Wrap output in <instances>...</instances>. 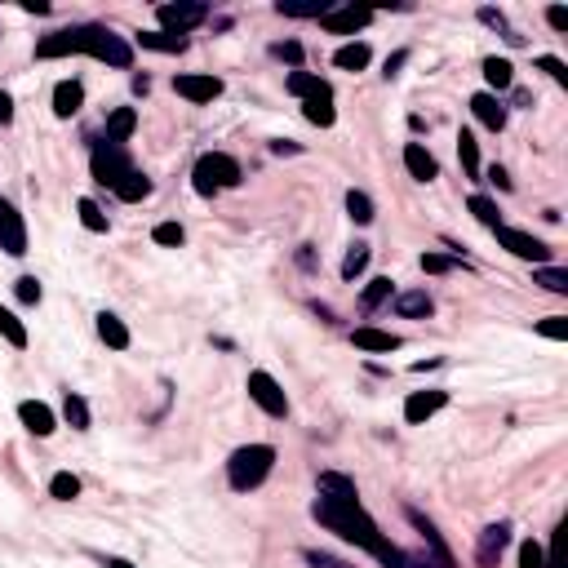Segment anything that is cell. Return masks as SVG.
Segmentation results:
<instances>
[{
    "label": "cell",
    "instance_id": "6da1fadb",
    "mask_svg": "<svg viewBox=\"0 0 568 568\" xmlns=\"http://www.w3.org/2000/svg\"><path fill=\"white\" fill-rule=\"evenodd\" d=\"M311 515L325 524V528H334L338 537H347V541H356V546H365L373 559H382L387 568H400V559H404V550L400 546H391V537H382V528L365 515V506H360V497H316V506H311Z\"/></svg>",
    "mask_w": 568,
    "mask_h": 568
},
{
    "label": "cell",
    "instance_id": "7a4b0ae2",
    "mask_svg": "<svg viewBox=\"0 0 568 568\" xmlns=\"http://www.w3.org/2000/svg\"><path fill=\"white\" fill-rule=\"evenodd\" d=\"M271 466H275V449H271V444H244V449L231 453L226 480H231L235 493H249V488H257V484L271 475Z\"/></svg>",
    "mask_w": 568,
    "mask_h": 568
},
{
    "label": "cell",
    "instance_id": "3957f363",
    "mask_svg": "<svg viewBox=\"0 0 568 568\" xmlns=\"http://www.w3.org/2000/svg\"><path fill=\"white\" fill-rule=\"evenodd\" d=\"M240 178H244L240 173V160L226 156V151H204L196 160V169H191V182H196L200 196H218L222 187H235Z\"/></svg>",
    "mask_w": 568,
    "mask_h": 568
},
{
    "label": "cell",
    "instance_id": "277c9868",
    "mask_svg": "<svg viewBox=\"0 0 568 568\" xmlns=\"http://www.w3.org/2000/svg\"><path fill=\"white\" fill-rule=\"evenodd\" d=\"M85 54L107 63V67H134V45L125 36H116L111 27H94L85 23Z\"/></svg>",
    "mask_w": 568,
    "mask_h": 568
},
{
    "label": "cell",
    "instance_id": "5b68a950",
    "mask_svg": "<svg viewBox=\"0 0 568 568\" xmlns=\"http://www.w3.org/2000/svg\"><path fill=\"white\" fill-rule=\"evenodd\" d=\"M89 169H94V182H103V187H111L116 191V182L134 169V160H129V147L125 142H94V156H89Z\"/></svg>",
    "mask_w": 568,
    "mask_h": 568
},
{
    "label": "cell",
    "instance_id": "8992f818",
    "mask_svg": "<svg viewBox=\"0 0 568 568\" xmlns=\"http://www.w3.org/2000/svg\"><path fill=\"white\" fill-rule=\"evenodd\" d=\"M156 19H160V27L169 36H182V32H191V27H200L209 19V5H200V0H178V5H160Z\"/></svg>",
    "mask_w": 568,
    "mask_h": 568
},
{
    "label": "cell",
    "instance_id": "52a82bcc",
    "mask_svg": "<svg viewBox=\"0 0 568 568\" xmlns=\"http://www.w3.org/2000/svg\"><path fill=\"white\" fill-rule=\"evenodd\" d=\"M249 400H253L262 413H271V418H284V413H289V395H284L280 382H275L271 373H262V369L249 373Z\"/></svg>",
    "mask_w": 568,
    "mask_h": 568
},
{
    "label": "cell",
    "instance_id": "ba28073f",
    "mask_svg": "<svg viewBox=\"0 0 568 568\" xmlns=\"http://www.w3.org/2000/svg\"><path fill=\"white\" fill-rule=\"evenodd\" d=\"M0 249H5L10 257L27 253V222H23V213L10 200H0Z\"/></svg>",
    "mask_w": 568,
    "mask_h": 568
},
{
    "label": "cell",
    "instance_id": "9c48e42d",
    "mask_svg": "<svg viewBox=\"0 0 568 568\" xmlns=\"http://www.w3.org/2000/svg\"><path fill=\"white\" fill-rule=\"evenodd\" d=\"M369 23H373V10H365V5H334V10L320 19V27L334 32V36H356V32H365Z\"/></svg>",
    "mask_w": 568,
    "mask_h": 568
},
{
    "label": "cell",
    "instance_id": "30bf717a",
    "mask_svg": "<svg viewBox=\"0 0 568 568\" xmlns=\"http://www.w3.org/2000/svg\"><path fill=\"white\" fill-rule=\"evenodd\" d=\"M497 231V244L502 249H510L515 257H524V262H546L550 257V249L537 240V235H528V231H519V226H493Z\"/></svg>",
    "mask_w": 568,
    "mask_h": 568
},
{
    "label": "cell",
    "instance_id": "8fae6325",
    "mask_svg": "<svg viewBox=\"0 0 568 568\" xmlns=\"http://www.w3.org/2000/svg\"><path fill=\"white\" fill-rule=\"evenodd\" d=\"M506 541H510V524H506V519H502V524H488V528L480 533V546H475V564H480V568H497V559H502Z\"/></svg>",
    "mask_w": 568,
    "mask_h": 568
},
{
    "label": "cell",
    "instance_id": "7c38bea8",
    "mask_svg": "<svg viewBox=\"0 0 568 568\" xmlns=\"http://www.w3.org/2000/svg\"><path fill=\"white\" fill-rule=\"evenodd\" d=\"M67 54H85V27H67L54 32L36 45V58H67Z\"/></svg>",
    "mask_w": 568,
    "mask_h": 568
},
{
    "label": "cell",
    "instance_id": "4fadbf2b",
    "mask_svg": "<svg viewBox=\"0 0 568 568\" xmlns=\"http://www.w3.org/2000/svg\"><path fill=\"white\" fill-rule=\"evenodd\" d=\"M173 89H178V98H187V103H213L218 94H222V81L218 76H173Z\"/></svg>",
    "mask_w": 568,
    "mask_h": 568
},
{
    "label": "cell",
    "instance_id": "5bb4252c",
    "mask_svg": "<svg viewBox=\"0 0 568 568\" xmlns=\"http://www.w3.org/2000/svg\"><path fill=\"white\" fill-rule=\"evenodd\" d=\"M444 404H449V391H418V395L404 400V422H409V426H422V422L435 418Z\"/></svg>",
    "mask_w": 568,
    "mask_h": 568
},
{
    "label": "cell",
    "instance_id": "9a60e30c",
    "mask_svg": "<svg viewBox=\"0 0 568 568\" xmlns=\"http://www.w3.org/2000/svg\"><path fill=\"white\" fill-rule=\"evenodd\" d=\"M471 111H475V120H480L484 129H493V134L506 129V107L497 103V94H475V98H471Z\"/></svg>",
    "mask_w": 568,
    "mask_h": 568
},
{
    "label": "cell",
    "instance_id": "2e32d148",
    "mask_svg": "<svg viewBox=\"0 0 568 568\" xmlns=\"http://www.w3.org/2000/svg\"><path fill=\"white\" fill-rule=\"evenodd\" d=\"M19 418H23V426H27L32 435H54V409H50V404L23 400V404H19Z\"/></svg>",
    "mask_w": 568,
    "mask_h": 568
},
{
    "label": "cell",
    "instance_id": "e0dca14e",
    "mask_svg": "<svg viewBox=\"0 0 568 568\" xmlns=\"http://www.w3.org/2000/svg\"><path fill=\"white\" fill-rule=\"evenodd\" d=\"M404 169H409V173H413L418 182H431V178L440 173L435 156H431V151H426L422 142H409V147H404Z\"/></svg>",
    "mask_w": 568,
    "mask_h": 568
},
{
    "label": "cell",
    "instance_id": "ac0fdd59",
    "mask_svg": "<svg viewBox=\"0 0 568 568\" xmlns=\"http://www.w3.org/2000/svg\"><path fill=\"white\" fill-rule=\"evenodd\" d=\"M81 107H85V89H81V81H63V85L54 89V116L72 120Z\"/></svg>",
    "mask_w": 568,
    "mask_h": 568
},
{
    "label": "cell",
    "instance_id": "d6986e66",
    "mask_svg": "<svg viewBox=\"0 0 568 568\" xmlns=\"http://www.w3.org/2000/svg\"><path fill=\"white\" fill-rule=\"evenodd\" d=\"M138 129V111L134 107H116L107 116V129H103V142H129V134Z\"/></svg>",
    "mask_w": 568,
    "mask_h": 568
},
{
    "label": "cell",
    "instance_id": "ffe728a7",
    "mask_svg": "<svg viewBox=\"0 0 568 568\" xmlns=\"http://www.w3.org/2000/svg\"><path fill=\"white\" fill-rule=\"evenodd\" d=\"M303 116H307L311 125L329 129V125L338 120V111H334V89H325V94H316V98H303Z\"/></svg>",
    "mask_w": 568,
    "mask_h": 568
},
{
    "label": "cell",
    "instance_id": "44dd1931",
    "mask_svg": "<svg viewBox=\"0 0 568 568\" xmlns=\"http://www.w3.org/2000/svg\"><path fill=\"white\" fill-rule=\"evenodd\" d=\"M116 196H120L125 204H138V200H147V196H151V178H147V173H138V169H129V173L116 182Z\"/></svg>",
    "mask_w": 568,
    "mask_h": 568
},
{
    "label": "cell",
    "instance_id": "7402d4cb",
    "mask_svg": "<svg viewBox=\"0 0 568 568\" xmlns=\"http://www.w3.org/2000/svg\"><path fill=\"white\" fill-rule=\"evenodd\" d=\"M98 338H103L111 351H125V347H129V329H125V320H120V316H111V311H103V316H98Z\"/></svg>",
    "mask_w": 568,
    "mask_h": 568
},
{
    "label": "cell",
    "instance_id": "603a6c76",
    "mask_svg": "<svg viewBox=\"0 0 568 568\" xmlns=\"http://www.w3.org/2000/svg\"><path fill=\"white\" fill-rule=\"evenodd\" d=\"M369 45L365 41H351V45H342L338 54H334V67H342V72H365L369 67Z\"/></svg>",
    "mask_w": 568,
    "mask_h": 568
},
{
    "label": "cell",
    "instance_id": "cb8c5ba5",
    "mask_svg": "<svg viewBox=\"0 0 568 568\" xmlns=\"http://www.w3.org/2000/svg\"><path fill=\"white\" fill-rule=\"evenodd\" d=\"M395 311H400L404 320H422V316H431V311H435V303H431L422 289H409V294H400V298H395Z\"/></svg>",
    "mask_w": 568,
    "mask_h": 568
},
{
    "label": "cell",
    "instance_id": "d4e9b609",
    "mask_svg": "<svg viewBox=\"0 0 568 568\" xmlns=\"http://www.w3.org/2000/svg\"><path fill=\"white\" fill-rule=\"evenodd\" d=\"M351 342H356L360 351H395V347H400V338H395V334H382V329H369V325H365V329H356V334H351Z\"/></svg>",
    "mask_w": 568,
    "mask_h": 568
},
{
    "label": "cell",
    "instance_id": "484cf974",
    "mask_svg": "<svg viewBox=\"0 0 568 568\" xmlns=\"http://www.w3.org/2000/svg\"><path fill=\"white\" fill-rule=\"evenodd\" d=\"M138 45H142V50H156V54H182V50H187V36H169V32H138Z\"/></svg>",
    "mask_w": 568,
    "mask_h": 568
},
{
    "label": "cell",
    "instance_id": "4316f807",
    "mask_svg": "<svg viewBox=\"0 0 568 568\" xmlns=\"http://www.w3.org/2000/svg\"><path fill=\"white\" fill-rule=\"evenodd\" d=\"M284 89H289V94H298V98H316V94H325L329 85L320 81V76H311V72H289V81H284Z\"/></svg>",
    "mask_w": 568,
    "mask_h": 568
},
{
    "label": "cell",
    "instance_id": "83f0119b",
    "mask_svg": "<svg viewBox=\"0 0 568 568\" xmlns=\"http://www.w3.org/2000/svg\"><path fill=\"white\" fill-rule=\"evenodd\" d=\"M484 81H488V89H510L515 85V67L506 63V58H484Z\"/></svg>",
    "mask_w": 568,
    "mask_h": 568
},
{
    "label": "cell",
    "instance_id": "f1b7e54d",
    "mask_svg": "<svg viewBox=\"0 0 568 568\" xmlns=\"http://www.w3.org/2000/svg\"><path fill=\"white\" fill-rule=\"evenodd\" d=\"M457 156H462V169H466V178H471V182H480V173H484V169H480V147H475V138H471L466 129L457 134Z\"/></svg>",
    "mask_w": 568,
    "mask_h": 568
},
{
    "label": "cell",
    "instance_id": "f546056e",
    "mask_svg": "<svg viewBox=\"0 0 568 568\" xmlns=\"http://www.w3.org/2000/svg\"><path fill=\"white\" fill-rule=\"evenodd\" d=\"M480 23H484V27H493V32H502V36H506V45H524V36L506 23V14H502V10L484 5V10H480Z\"/></svg>",
    "mask_w": 568,
    "mask_h": 568
},
{
    "label": "cell",
    "instance_id": "4dcf8cb0",
    "mask_svg": "<svg viewBox=\"0 0 568 568\" xmlns=\"http://www.w3.org/2000/svg\"><path fill=\"white\" fill-rule=\"evenodd\" d=\"M320 493H325V497H360V493H356V480H351V475H338V471H325V475H320Z\"/></svg>",
    "mask_w": 568,
    "mask_h": 568
},
{
    "label": "cell",
    "instance_id": "1f68e13d",
    "mask_svg": "<svg viewBox=\"0 0 568 568\" xmlns=\"http://www.w3.org/2000/svg\"><path fill=\"white\" fill-rule=\"evenodd\" d=\"M0 338H5L10 347H27V329H23V320L14 316V311H5V307H0Z\"/></svg>",
    "mask_w": 568,
    "mask_h": 568
},
{
    "label": "cell",
    "instance_id": "d6a6232c",
    "mask_svg": "<svg viewBox=\"0 0 568 568\" xmlns=\"http://www.w3.org/2000/svg\"><path fill=\"white\" fill-rule=\"evenodd\" d=\"M533 284H541V289H550V294H568V271L564 266H537Z\"/></svg>",
    "mask_w": 568,
    "mask_h": 568
},
{
    "label": "cell",
    "instance_id": "836d02e7",
    "mask_svg": "<svg viewBox=\"0 0 568 568\" xmlns=\"http://www.w3.org/2000/svg\"><path fill=\"white\" fill-rule=\"evenodd\" d=\"M63 418H67L72 431H89V404H85L81 395H72V391H67V400H63Z\"/></svg>",
    "mask_w": 568,
    "mask_h": 568
},
{
    "label": "cell",
    "instance_id": "e575fe53",
    "mask_svg": "<svg viewBox=\"0 0 568 568\" xmlns=\"http://www.w3.org/2000/svg\"><path fill=\"white\" fill-rule=\"evenodd\" d=\"M347 213H351V218H356V222H360V226H365V222H373V218H378V209H373V200H369V196H365V191H356V187H351V191H347Z\"/></svg>",
    "mask_w": 568,
    "mask_h": 568
},
{
    "label": "cell",
    "instance_id": "d590c367",
    "mask_svg": "<svg viewBox=\"0 0 568 568\" xmlns=\"http://www.w3.org/2000/svg\"><path fill=\"white\" fill-rule=\"evenodd\" d=\"M76 213H81L85 231H98V235L107 231V213H103V209H98V204H94L89 196H85V200H76Z\"/></svg>",
    "mask_w": 568,
    "mask_h": 568
},
{
    "label": "cell",
    "instance_id": "8d00e7d4",
    "mask_svg": "<svg viewBox=\"0 0 568 568\" xmlns=\"http://www.w3.org/2000/svg\"><path fill=\"white\" fill-rule=\"evenodd\" d=\"M365 266H369V244H351L342 257V280H356Z\"/></svg>",
    "mask_w": 568,
    "mask_h": 568
},
{
    "label": "cell",
    "instance_id": "74e56055",
    "mask_svg": "<svg viewBox=\"0 0 568 568\" xmlns=\"http://www.w3.org/2000/svg\"><path fill=\"white\" fill-rule=\"evenodd\" d=\"M50 493H54L58 502H72V497H81V480H76L72 471H58V475L50 480Z\"/></svg>",
    "mask_w": 568,
    "mask_h": 568
},
{
    "label": "cell",
    "instance_id": "f35d334b",
    "mask_svg": "<svg viewBox=\"0 0 568 568\" xmlns=\"http://www.w3.org/2000/svg\"><path fill=\"white\" fill-rule=\"evenodd\" d=\"M387 298H391V280H387V275L369 280V289H365V311H378Z\"/></svg>",
    "mask_w": 568,
    "mask_h": 568
},
{
    "label": "cell",
    "instance_id": "ab89813d",
    "mask_svg": "<svg viewBox=\"0 0 568 568\" xmlns=\"http://www.w3.org/2000/svg\"><path fill=\"white\" fill-rule=\"evenodd\" d=\"M466 209H471L484 226H502V213H497V204H493L488 196H471V204H466Z\"/></svg>",
    "mask_w": 568,
    "mask_h": 568
},
{
    "label": "cell",
    "instance_id": "60d3db41",
    "mask_svg": "<svg viewBox=\"0 0 568 568\" xmlns=\"http://www.w3.org/2000/svg\"><path fill=\"white\" fill-rule=\"evenodd\" d=\"M457 266V257H449V253H422V271L426 275H449Z\"/></svg>",
    "mask_w": 568,
    "mask_h": 568
},
{
    "label": "cell",
    "instance_id": "b9f144b4",
    "mask_svg": "<svg viewBox=\"0 0 568 568\" xmlns=\"http://www.w3.org/2000/svg\"><path fill=\"white\" fill-rule=\"evenodd\" d=\"M14 294H19V303L36 307V303H41V280H36V275H23V280L14 284Z\"/></svg>",
    "mask_w": 568,
    "mask_h": 568
},
{
    "label": "cell",
    "instance_id": "7bdbcfd3",
    "mask_svg": "<svg viewBox=\"0 0 568 568\" xmlns=\"http://www.w3.org/2000/svg\"><path fill=\"white\" fill-rule=\"evenodd\" d=\"M151 240H156V244H169V249H173V244H182V240H187V231H182L178 222H160V226L151 231Z\"/></svg>",
    "mask_w": 568,
    "mask_h": 568
},
{
    "label": "cell",
    "instance_id": "ee69618b",
    "mask_svg": "<svg viewBox=\"0 0 568 568\" xmlns=\"http://www.w3.org/2000/svg\"><path fill=\"white\" fill-rule=\"evenodd\" d=\"M537 334H541V338H550V342H564V338H568V316H550V320H541V325H537Z\"/></svg>",
    "mask_w": 568,
    "mask_h": 568
},
{
    "label": "cell",
    "instance_id": "f6af8a7d",
    "mask_svg": "<svg viewBox=\"0 0 568 568\" xmlns=\"http://www.w3.org/2000/svg\"><path fill=\"white\" fill-rule=\"evenodd\" d=\"M519 568H546V550H541L533 537L519 546Z\"/></svg>",
    "mask_w": 568,
    "mask_h": 568
},
{
    "label": "cell",
    "instance_id": "bcb514c9",
    "mask_svg": "<svg viewBox=\"0 0 568 568\" xmlns=\"http://www.w3.org/2000/svg\"><path fill=\"white\" fill-rule=\"evenodd\" d=\"M537 67H541V72H546L555 85H568V67H564L555 54H541V58H537Z\"/></svg>",
    "mask_w": 568,
    "mask_h": 568
},
{
    "label": "cell",
    "instance_id": "7dc6e473",
    "mask_svg": "<svg viewBox=\"0 0 568 568\" xmlns=\"http://www.w3.org/2000/svg\"><path fill=\"white\" fill-rule=\"evenodd\" d=\"M311 568H356V564H347V559H338V555H329V550H307L303 555Z\"/></svg>",
    "mask_w": 568,
    "mask_h": 568
},
{
    "label": "cell",
    "instance_id": "c3c4849f",
    "mask_svg": "<svg viewBox=\"0 0 568 568\" xmlns=\"http://www.w3.org/2000/svg\"><path fill=\"white\" fill-rule=\"evenodd\" d=\"M271 54L284 58V63H294V67L303 63V45H298V41H280V45H271Z\"/></svg>",
    "mask_w": 568,
    "mask_h": 568
},
{
    "label": "cell",
    "instance_id": "681fc988",
    "mask_svg": "<svg viewBox=\"0 0 568 568\" xmlns=\"http://www.w3.org/2000/svg\"><path fill=\"white\" fill-rule=\"evenodd\" d=\"M400 568H444L440 559H431V555H404L400 559Z\"/></svg>",
    "mask_w": 568,
    "mask_h": 568
},
{
    "label": "cell",
    "instance_id": "f907efd6",
    "mask_svg": "<svg viewBox=\"0 0 568 568\" xmlns=\"http://www.w3.org/2000/svg\"><path fill=\"white\" fill-rule=\"evenodd\" d=\"M484 178H488V182H493V187H502V191H510V173H506V169H502V165H493V169H488V173H484Z\"/></svg>",
    "mask_w": 568,
    "mask_h": 568
},
{
    "label": "cell",
    "instance_id": "816d5d0a",
    "mask_svg": "<svg viewBox=\"0 0 568 568\" xmlns=\"http://www.w3.org/2000/svg\"><path fill=\"white\" fill-rule=\"evenodd\" d=\"M546 23H550L555 32H564V27H568V10H559V5H555V10H546Z\"/></svg>",
    "mask_w": 568,
    "mask_h": 568
},
{
    "label": "cell",
    "instance_id": "f5cc1de1",
    "mask_svg": "<svg viewBox=\"0 0 568 568\" xmlns=\"http://www.w3.org/2000/svg\"><path fill=\"white\" fill-rule=\"evenodd\" d=\"M10 120H14V98L0 89V125H10Z\"/></svg>",
    "mask_w": 568,
    "mask_h": 568
},
{
    "label": "cell",
    "instance_id": "db71d44e",
    "mask_svg": "<svg viewBox=\"0 0 568 568\" xmlns=\"http://www.w3.org/2000/svg\"><path fill=\"white\" fill-rule=\"evenodd\" d=\"M404 63H409V50H400V54H391V58H387V76H395V72H400Z\"/></svg>",
    "mask_w": 568,
    "mask_h": 568
},
{
    "label": "cell",
    "instance_id": "11a10c76",
    "mask_svg": "<svg viewBox=\"0 0 568 568\" xmlns=\"http://www.w3.org/2000/svg\"><path fill=\"white\" fill-rule=\"evenodd\" d=\"M27 14H50V0H23Z\"/></svg>",
    "mask_w": 568,
    "mask_h": 568
},
{
    "label": "cell",
    "instance_id": "9f6ffc18",
    "mask_svg": "<svg viewBox=\"0 0 568 568\" xmlns=\"http://www.w3.org/2000/svg\"><path fill=\"white\" fill-rule=\"evenodd\" d=\"M275 156H298V142H271Z\"/></svg>",
    "mask_w": 568,
    "mask_h": 568
},
{
    "label": "cell",
    "instance_id": "6f0895ef",
    "mask_svg": "<svg viewBox=\"0 0 568 568\" xmlns=\"http://www.w3.org/2000/svg\"><path fill=\"white\" fill-rule=\"evenodd\" d=\"M103 568H134V564H129V559H120V555H107V559H103Z\"/></svg>",
    "mask_w": 568,
    "mask_h": 568
}]
</instances>
